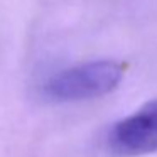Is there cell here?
<instances>
[{"label":"cell","instance_id":"obj_2","mask_svg":"<svg viewBox=\"0 0 157 157\" xmlns=\"http://www.w3.org/2000/svg\"><path fill=\"white\" fill-rule=\"evenodd\" d=\"M106 147L120 157L157 152V100L118 120L106 135Z\"/></svg>","mask_w":157,"mask_h":157},{"label":"cell","instance_id":"obj_1","mask_svg":"<svg viewBox=\"0 0 157 157\" xmlns=\"http://www.w3.org/2000/svg\"><path fill=\"white\" fill-rule=\"evenodd\" d=\"M123 75L125 66L118 61H90L52 75L42 85V93L59 103L93 100L112 93L122 83Z\"/></svg>","mask_w":157,"mask_h":157}]
</instances>
